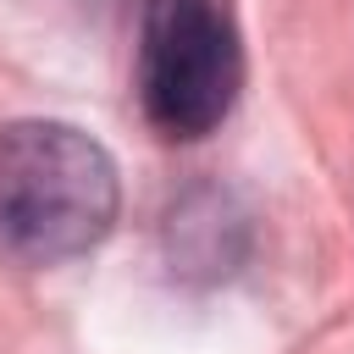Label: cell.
<instances>
[{
  "label": "cell",
  "instance_id": "1",
  "mask_svg": "<svg viewBox=\"0 0 354 354\" xmlns=\"http://www.w3.org/2000/svg\"><path fill=\"white\" fill-rule=\"evenodd\" d=\"M122 210L111 149L77 122L22 116L0 127V254L66 266L100 249Z\"/></svg>",
  "mask_w": 354,
  "mask_h": 354
},
{
  "label": "cell",
  "instance_id": "2",
  "mask_svg": "<svg viewBox=\"0 0 354 354\" xmlns=\"http://www.w3.org/2000/svg\"><path fill=\"white\" fill-rule=\"evenodd\" d=\"M243 88V39L227 0H144L138 105L160 138L216 133Z\"/></svg>",
  "mask_w": 354,
  "mask_h": 354
},
{
  "label": "cell",
  "instance_id": "3",
  "mask_svg": "<svg viewBox=\"0 0 354 354\" xmlns=\"http://www.w3.org/2000/svg\"><path fill=\"white\" fill-rule=\"evenodd\" d=\"M249 249V216L221 188H188L166 210V260L177 277H227Z\"/></svg>",
  "mask_w": 354,
  "mask_h": 354
}]
</instances>
